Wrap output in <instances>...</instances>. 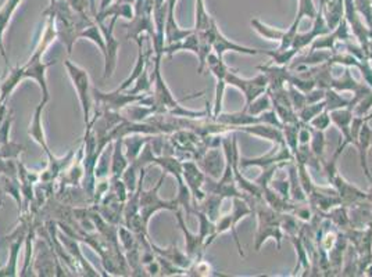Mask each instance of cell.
Here are the masks:
<instances>
[{"instance_id":"1f68e13d","label":"cell","mask_w":372,"mask_h":277,"mask_svg":"<svg viewBox=\"0 0 372 277\" xmlns=\"http://www.w3.org/2000/svg\"><path fill=\"white\" fill-rule=\"evenodd\" d=\"M253 30L260 35L263 37L264 39H268V41H277V42H282L283 38H285V34H286V30H279V28H274V27H270V25H266L264 22L259 21L257 18H253L250 21Z\"/></svg>"},{"instance_id":"8fae6325","label":"cell","mask_w":372,"mask_h":277,"mask_svg":"<svg viewBox=\"0 0 372 277\" xmlns=\"http://www.w3.org/2000/svg\"><path fill=\"white\" fill-rule=\"evenodd\" d=\"M209 32H210V37L213 39V51L224 58V54L227 51H236V53H242V54H249V56H256V54H260V50L259 49H252V47L242 46V45H237L232 41H230L218 28L216 20L213 18L211 20V24L210 27L207 28Z\"/></svg>"},{"instance_id":"ba28073f","label":"cell","mask_w":372,"mask_h":277,"mask_svg":"<svg viewBox=\"0 0 372 277\" xmlns=\"http://www.w3.org/2000/svg\"><path fill=\"white\" fill-rule=\"evenodd\" d=\"M182 179L192 194L193 207H196L206 197V191L203 190L206 174L200 169L194 160H187L182 161Z\"/></svg>"},{"instance_id":"2e32d148","label":"cell","mask_w":372,"mask_h":277,"mask_svg":"<svg viewBox=\"0 0 372 277\" xmlns=\"http://www.w3.org/2000/svg\"><path fill=\"white\" fill-rule=\"evenodd\" d=\"M354 147L357 148L359 151V157H360V165H361V169L366 175V178L368 179V182H372L371 169H370V165H368V153H370V148L372 147V129L368 125V122H366L363 127H361V131L359 134V138L354 143Z\"/></svg>"},{"instance_id":"83f0119b","label":"cell","mask_w":372,"mask_h":277,"mask_svg":"<svg viewBox=\"0 0 372 277\" xmlns=\"http://www.w3.org/2000/svg\"><path fill=\"white\" fill-rule=\"evenodd\" d=\"M151 138V136H140V134H134V135H130L127 136V138L124 140L123 138V143H124V151H125V155L131 162L137 161V158L140 157V151L142 148L144 147V144Z\"/></svg>"},{"instance_id":"4316f807","label":"cell","mask_w":372,"mask_h":277,"mask_svg":"<svg viewBox=\"0 0 372 277\" xmlns=\"http://www.w3.org/2000/svg\"><path fill=\"white\" fill-rule=\"evenodd\" d=\"M61 241H63V244L67 247V252L70 254V257H71L73 259L78 261L80 265L84 268L85 275H88V276H99V273L93 269L92 266H91V264L85 259V257H84L82 251L80 250L78 244L75 243V240H71V237H66V236H63Z\"/></svg>"},{"instance_id":"4fadbf2b","label":"cell","mask_w":372,"mask_h":277,"mask_svg":"<svg viewBox=\"0 0 372 277\" xmlns=\"http://www.w3.org/2000/svg\"><path fill=\"white\" fill-rule=\"evenodd\" d=\"M330 32V28L326 25V18L323 15V11L321 8H318V13L314 18V22H313V27L310 30V32H306V34H297L294 37V41H293V45L292 47L302 51L303 49L306 47L311 46V44L320 38V37H324L326 34Z\"/></svg>"},{"instance_id":"9c48e42d","label":"cell","mask_w":372,"mask_h":277,"mask_svg":"<svg viewBox=\"0 0 372 277\" xmlns=\"http://www.w3.org/2000/svg\"><path fill=\"white\" fill-rule=\"evenodd\" d=\"M117 17H111L108 25L104 22H97L104 38H106V56H104V74L103 78L108 79L114 75L116 67H117V56H118V49L120 42L114 38V27L117 22Z\"/></svg>"},{"instance_id":"d6986e66","label":"cell","mask_w":372,"mask_h":277,"mask_svg":"<svg viewBox=\"0 0 372 277\" xmlns=\"http://www.w3.org/2000/svg\"><path fill=\"white\" fill-rule=\"evenodd\" d=\"M47 103L49 101L46 100H41L39 105L35 108V112H34V117H32V121H31V125L28 129V135L34 138L39 146H42V148L46 153L47 158H51L53 154L49 150L46 136H45V129H44V124H42V112H44V108L46 107Z\"/></svg>"},{"instance_id":"7c38bea8","label":"cell","mask_w":372,"mask_h":277,"mask_svg":"<svg viewBox=\"0 0 372 277\" xmlns=\"http://www.w3.org/2000/svg\"><path fill=\"white\" fill-rule=\"evenodd\" d=\"M197 165L206 174V176L218 181L225 168V154L220 151L218 147L207 148L197 160Z\"/></svg>"},{"instance_id":"ab89813d","label":"cell","mask_w":372,"mask_h":277,"mask_svg":"<svg viewBox=\"0 0 372 277\" xmlns=\"http://www.w3.org/2000/svg\"><path fill=\"white\" fill-rule=\"evenodd\" d=\"M286 89L289 93V98H290V103L294 108L296 112H299L304 105H307V97H306V93L299 91L297 88H294L293 85L290 84H286Z\"/></svg>"},{"instance_id":"d6a6232c","label":"cell","mask_w":372,"mask_h":277,"mask_svg":"<svg viewBox=\"0 0 372 277\" xmlns=\"http://www.w3.org/2000/svg\"><path fill=\"white\" fill-rule=\"evenodd\" d=\"M260 53H264L267 54L271 61L277 65H280V67H289L290 63L294 60V57L300 53L299 50L290 47V49H286V50H260Z\"/></svg>"},{"instance_id":"4dcf8cb0","label":"cell","mask_w":372,"mask_h":277,"mask_svg":"<svg viewBox=\"0 0 372 277\" xmlns=\"http://www.w3.org/2000/svg\"><path fill=\"white\" fill-rule=\"evenodd\" d=\"M23 241H24V238L18 237L14 243H11V245H10V257H8L7 264L0 269V276H18V273H17V261H18V255H20V250H21Z\"/></svg>"},{"instance_id":"ac0fdd59","label":"cell","mask_w":372,"mask_h":277,"mask_svg":"<svg viewBox=\"0 0 372 277\" xmlns=\"http://www.w3.org/2000/svg\"><path fill=\"white\" fill-rule=\"evenodd\" d=\"M236 131L244 132L247 135H252L254 138H264L271 141L273 144L285 143L283 132L278 127L270 125V124H254V125H247V127H240Z\"/></svg>"},{"instance_id":"f546056e","label":"cell","mask_w":372,"mask_h":277,"mask_svg":"<svg viewBox=\"0 0 372 277\" xmlns=\"http://www.w3.org/2000/svg\"><path fill=\"white\" fill-rule=\"evenodd\" d=\"M326 108L328 111H333V110H339V108H345V107H354L359 104V98L353 97L352 100H347L345 97H342L337 91L335 89H326Z\"/></svg>"},{"instance_id":"f6af8a7d","label":"cell","mask_w":372,"mask_h":277,"mask_svg":"<svg viewBox=\"0 0 372 277\" xmlns=\"http://www.w3.org/2000/svg\"><path fill=\"white\" fill-rule=\"evenodd\" d=\"M0 208H1V201H0Z\"/></svg>"},{"instance_id":"ee69618b","label":"cell","mask_w":372,"mask_h":277,"mask_svg":"<svg viewBox=\"0 0 372 277\" xmlns=\"http://www.w3.org/2000/svg\"><path fill=\"white\" fill-rule=\"evenodd\" d=\"M367 200H372V182L370 183V191H368V197Z\"/></svg>"},{"instance_id":"f35d334b","label":"cell","mask_w":372,"mask_h":277,"mask_svg":"<svg viewBox=\"0 0 372 277\" xmlns=\"http://www.w3.org/2000/svg\"><path fill=\"white\" fill-rule=\"evenodd\" d=\"M317 13H318V8L316 7L313 0H299V8H297V15H296L294 21H297L300 24L304 17L314 20Z\"/></svg>"},{"instance_id":"e575fe53","label":"cell","mask_w":372,"mask_h":277,"mask_svg":"<svg viewBox=\"0 0 372 277\" xmlns=\"http://www.w3.org/2000/svg\"><path fill=\"white\" fill-rule=\"evenodd\" d=\"M326 108V100H323V101H318V103H313V104H307V105H304V107L297 112V115H299L300 122H303V124H310V121H311L313 118H316L320 112H323Z\"/></svg>"},{"instance_id":"7a4b0ae2","label":"cell","mask_w":372,"mask_h":277,"mask_svg":"<svg viewBox=\"0 0 372 277\" xmlns=\"http://www.w3.org/2000/svg\"><path fill=\"white\" fill-rule=\"evenodd\" d=\"M166 178H167V174L163 172V175L160 176L157 185L154 186L153 188L147 190V191H143V188L140 191V217H142V221H143V224H144L146 228L149 226L150 218L156 212H159L161 210L175 212V211H178L181 208L180 204H178V201H177V198L175 200H171V201H166V200H161L160 198L159 190L161 188V186H163V182L166 181Z\"/></svg>"},{"instance_id":"d590c367","label":"cell","mask_w":372,"mask_h":277,"mask_svg":"<svg viewBox=\"0 0 372 277\" xmlns=\"http://www.w3.org/2000/svg\"><path fill=\"white\" fill-rule=\"evenodd\" d=\"M271 108H273L271 97H270L268 93L266 92L264 94L259 96L256 100H253V101L250 103V105H249L246 110H243V111H246V112H249V114H252V115H260V114H263L264 111H268V110H271Z\"/></svg>"},{"instance_id":"b9f144b4","label":"cell","mask_w":372,"mask_h":277,"mask_svg":"<svg viewBox=\"0 0 372 277\" xmlns=\"http://www.w3.org/2000/svg\"><path fill=\"white\" fill-rule=\"evenodd\" d=\"M89 6H91V13H92L93 18L96 20L97 17V8H96V0H88Z\"/></svg>"},{"instance_id":"30bf717a","label":"cell","mask_w":372,"mask_h":277,"mask_svg":"<svg viewBox=\"0 0 372 277\" xmlns=\"http://www.w3.org/2000/svg\"><path fill=\"white\" fill-rule=\"evenodd\" d=\"M326 179H328L329 186H332L337 191V194L342 200V204L346 207L356 205V204L367 200V197H368V193H364L359 187L347 182L337 171L328 175Z\"/></svg>"},{"instance_id":"5bb4252c","label":"cell","mask_w":372,"mask_h":277,"mask_svg":"<svg viewBox=\"0 0 372 277\" xmlns=\"http://www.w3.org/2000/svg\"><path fill=\"white\" fill-rule=\"evenodd\" d=\"M175 214H177V219H178L180 226H181V231H182L184 236H185V248L187 257H189L192 261L203 259V255H204L206 250L209 248L207 244L202 240V237H200L199 234H193V233H190V231H187V226H186L181 210L175 211Z\"/></svg>"},{"instance_id":"60d3db41","label":"cell","mask_w":372,"mask_h":277,"mask_svg":"<svg viewBox=\"0 0 372 277\" xmlns=\"http://www.w3.org/2000/svg\"><path fill=\"white\" fill-rule=\"evenodd\" d=\"M332 121H330V115H329V111L324 110L323 112H320L316 118H313L310 121V125L314 128V129H318V131H324L330 127Z\"/></svg>"},{"instance_id":"cb8c5ba5","label":"cell","mask_w":372,"mask_h":277,"mask_svg":"<svg viewBox=\"0 0 372 277\" xmlns=\"http://www.w3.org/2000/svg\"><path fill=\"white\" fill-rule=\"evenodd\" d=\"M130 161L124 151V143L123 138L114 140V150H113V158H111V168H110V178H121L125 169L128 168Z\"/></svg>"},{"instance_id":"484cf974","label":"cell","mask_w":372,"mask_h":277,"mask_svg":"<svg viewBox=\"0 0 372 277\" xmlns=\"http://www.w3.org/2000/svg\"><path fill=\"white\" fill-rule=\"evenodd\" d=\"M287 178H289V185H290V200L293 202H307V194L300 183L297 167L294 161L287 164Z\"/></svg>"},{"instance_id":"8992f818","label":"cell","mask_w":372,"mask_h":277,"mask_svg":"<svg viewBox=\"0 0 372 277\" xmlns=\"http://www.w3.org/2000/svg\"><path fill=\"white\" fill-rule=\"evenodd\" d=\"M42 57H44V54L41 51L34 50L30 60L25 64H23L21 67H23L24 79L35 81L42 91V100L49 101L50 92H49V86H47L46 71L50 65L56 64V60H53L50 63H44Z\"/></svg>"},{"instance_id":"52a82bcc","label":"cell","mask_w":372,"mask_h":277,"mask_svg":"<svg viewBox=\"0 0 372 277\" xmlns=\"http://www.w3.org/2000/svg\"><path fill=\"white\" fill-rule=\"evenodd\" d=\"M294 161L293 153L287 147L286 141L274 144V147L264 155L257 158H240L239 167L242 168H250V167H259L261 169H266L268 167L277 165V164H289Z\"/></svg>"},{"instance_id":"f1b7e54d","label":"cell","mask_w":372,"mask_h":277,"mask_svg":"<svg viewBox=\"0 0 372 277\" xmlns=\"http://www.w3.org/2000/svg\"><path fill=\"white\" fill-rule=\"evenodd\" d=\"M293 247L296 248V254H297V265L294 268V272H297L299 269H303L304 273L303 276H310V272H311V265H310V258H309V254H307V250L300 238V236H292L289 237Z\"/></svg>"},{"instance_id":"9a60e30c","label":"cell","mask_w":372,"mask_h":277,"mask_svg":"<svg viewBox=\"0 0 372 277\" xmlns=\"http://www.w3.org/2000/svg\"><path fill=\"white\" fill-rule=\"evenodd\" d=\"M330 88L337 91V92H354V97H357L359 100H363L364 97H367L368 94L372 93V89L368 85L360 84L353 78L349 67L346 68V71L343 72V75L340 78L332 79Z\"/></svg>"},{"instance_id":"e0dca14e","label":"cell","mask_w":372,"mask_h":277,"mask_svg":"<svg viewBox=\"0 0 372 277\" xmlns=\"http://www.w3.org/2000/svg\"><path fill=\"white\" fill-rule=\"evenodd\" d=\"M329 115H330V121L336 125V128L340 131L343 136L342 143H345L346 146H353L350 127H352V121L354 117V107H345V108L333 110V111H329Z\"/></svg>"},{"instance_id":"74e56055","label":"cell","mask_w":372,"mask_h":277,"mask_svg":"<svg viewBox=\"0 0 372 277\" xmlns=\"http://www.w3.org/2000/svg\"><path fill=\"white\" fill-rule=\"evenodd\" d=\"M300 224L299 219L293 214H280V229L283 234L292 237L297 236L300 231Z\"/></svg>"},{"instance_id":"836d02e7","label":"cell","mask_w":372,"mask_h":277,"mask_svg":"<svg viewBox=\"0 0 372 277\" xmlns=\"http://www.w3.org/2000/svg\"><path fill=\"white\" fill-rule=\"evenodd\" d=\"M310 131H311L310 148L314 153V155H317L320 158V161H323L324 160V153H326V132L324 131L314 129L311 125H310Z\"/></svg>"},{"instance_id":"d4e9b609","label":"cell","mask_w":372,"mask_h":277,"mask_svg":"<svg viewBox=\"0 0 372 277\" xmlns=\"http://www.w3.org/2000/svg\"><path fill=\"white\" fill-rule=\"evenodd\" d=\"M225 198L221 197L220 194H214V193H206V197L194 207L196 210L204 212L210 221H213L214 224L218 221L220 211H221V204Z\"/></svg>"},{"instance_id":"3957f363","label":"cell","mask_w":372,"mask_h":277,"mask_svg":"<svg viewBox=\"0 0 372 277\" xmlns=\"http://www.w3.org/2000/svg\"><path fill=\"white\" fill-rule=\"evenodd\" d=\"M64 65L67 68L68 77L71 78V82L78 94L82 114H84V122L85 125H88L92 120V94H91L89 74L84 68L71 63L70 60H64Z\"/></svg>"},{"instance_id":"ffe728a7","label":"cell","mask_w":372,"mask_h":277,"mask_svg":"<svg viewBox=\"0 0 372 277\" xmlns=\"http://www.w3.org/2000/svg\"><path fill=\"white\" fill-rule=\"evenodd\" d=\"M231 215H232V233L233 240L236 243V247H237V252L240 257H244V252H243V248H242V244H240V240H239V236H237V231H236V226L237 224L249 217V215H253V210L250 208V205L243 200V198H239V197H235L232 198V211H231Z\"/></svg>"},{"instance_id":"6da1fadb","label":"cell","mask_w":372,"mask_h":277,"mask_svg":"<svg viewBox=\"0 0 372 277\" xmlns=\"http://www.w3.org/2000/svg\"><path fill=\"white\" fill-rule=\"evenodd\" d=\"M254 215L257 217V231H256V241H254V250L259 252L263 247V244L268 238H274L277 241V247L280 250L283 231L280 229V212L273 210L264 198L259 200L253 208Z\"/></svg>"},{"instance_id":"8d00e7d4","label":"cell","mask_w":372,"mask_h":277,"mask_svg":"<svg viewBox=\"0 0 372 277\" xmlns=\"http://www.w3.org/2000/svg\"><path fill=\"white\" fill-rule=\"evenodd\" d=\"M213 17L207 13L204 0H196V24L194 31H204L210 27Z\"/></svg>"},{"instance_id":"7bdbcfd3","label":"cell","mask_w":372,"mask_h":277,"mask_svg":"<svg viewBox=\"0 0 372 277\" xmlns=\"http://www.w3.org/2000/svg\"><path fill=\"white\" fill-rule=\"evenodd\" d=\"M364 275H366V276L372 277V264H370V265H368V268L366 269V272H364Z\"/></svg>"},{"instance_id":"603a6c76","label":"cell","mask_w":372,"mask_h":277,"mask_svg":"<svg viewBox=\"0 0 372 277\" xmlns=\"http://www.w3.org/2000/svg\"><path fill=\"white\" fill-rule=\"evenodd\" d=\"M23 0H6L3 3V6L0 7V54L1 57L4 58V63H6V67L8 68L10 64H8V57H7V53H6V49H4V44H3V37H4V32H6V28L14 14V11L17 10V7L20 6Z\"/></svg>"},{"instance_id":"7402d4cb","label":"cell","mask_w":372,"mask_h":277,"mask_svg":"<svg viewBox=\"0 0 372 277\" xmlns=\"http://www.w3.org/2000/svg\"><path fill=\"white\" fill-rule=\"evenodd\" d=\"M326 25L333 31L345 15V1L343 0H321L320 6Z\"/></svg>"},{"instance_id":"5b68a950","label":"cell","mask_w":372,"mask_h":277,"mask_svg":"<svg viewBox=\"0 0 372 277\" xmlns=\"http://www.w3.org/2000/svg\"><path fill=\"white\" fill-rule=\"evenodd\" d=\"M206 67L209 68V71L211 72V75L216 78V82H217L216 84V100H214L213 112H211V118H216L218 114H221V110H223L224 94H225V89H227L225 78H227L228 72L231 71V68L225 64L224 58L218 57L214 51L209 54Z\"/></svg>"},{"instance_id":"277c9868","label":"cell","mask_w":372,"mask_h":277,"mask_svg":"<svg viewBox=\"0 0 372 277\" xmlns=\"http://www.w3.org/2000/svg\"><path fill=\"white\" fill-rule=\"evenodd\" d=\"M225 82H227V86H233V88L239 89L244 96L246 105L243 110H246L253 100H256L259 96L264 94L268 89V78L263 72L254 78L247 79V78H240L236 74V71L231 70L225 78Z\"/></svg>"},{"instance_id":"44dd1931","label":"cell","mask_w":372,"mask_h":277,"mask_svg":"<svg viewBox=\"0 0 372 277\" xmlns=\"http://www.w3.org/2000/svg\"><path fill=\"white\" fill-rule=\"evenodd\" d=\"M151 244V250L156 255L170 261L173 265H175L177 268L180 269H184L187 271L190 268V265L193 264V261L187 257V254H184L181 250H178L177 244L175 245H171L170 248H161V247H157L156 244L150 243Z\"/></svg>"}]
</instances>
